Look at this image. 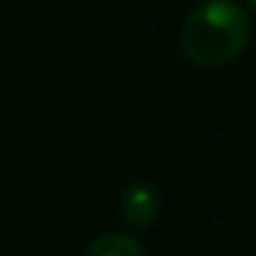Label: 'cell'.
<instances>
[{"instance_id":"4","label":"cell","mask_w":256,"mask_h":256,"mask_svg":"<svg viewBox=\"0 0 256 256\" xmlns=\"http://www.w3.org/2000/svg\"><path fill=\"white\" fill-rule=\"evenodd\" d=\"M248 3H251V8H254V10H256V0H248Z\"/></svg>"},{"instance_id":"1","label":"cell","mask_w":256,"mask_h":256,"mask_svg":"<svg viewBox=\"0 0 256 256\" xmlns=\"http://www.w3.org/2000/svg\"><path fill=\"white\" fill-rule=\"evenodd\" d=\"M248 38L251 20L231 0H206L181 28V48L201 68H218L236 60Z\"/></svg>"},{"instance_id":"3","label":"cell","mask_w":256,"mask_h":256,"mask_svg":"<svg viewBox=\"0 0 256 256\" xmlns=\"http://www.w3.org/2000/svg\"><path fill=\"white\" fill-rule=\"evenodd\" d=\"M86 256H146V251H144V244L136 236L103 234L88 246Z\"/></svg>"},{"instance_id":"2","label":"cell","mask_w":256,"mask_h":256,"mask_svg":"<svg viewBox=\"0 0 256 256\" xmlns=\"http://www.w3.org/2000/svg\"><path fill=\"white\" fill-rule=\"evenodd\" d=\"M161 198L148 184H131L120 198L123 221L134 231H146L158 221Z\"/></svg>"}]
</instances>
